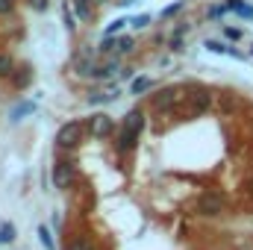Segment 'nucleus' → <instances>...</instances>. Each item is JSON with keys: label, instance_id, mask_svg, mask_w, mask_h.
<instances>
[{"label": "nucleus", "instance_id": "f257e3e1", "mask_svg": "<svg viewBox=\"0 0 253 250\" xmlns=\"http://www.w3.org/2000/svg\"><path fill=\"white\" fill-rule=\"evenodd\" d=\"M141 129H144V109L135 106V109H129L124 118H121V126L115 132V153L118 156H126V153H132L138 147Z\"/></svg>", "mask_w": 253, "mask_h": 250}, {"label": "nucleus", "instance_id": "f03ea898", "mask_svg": "<svg viewBox=\"0 0 253 250\" xmlns=\"http://www.w3.org/2000/svg\"><path fill=\"white\" fill-rule=\"evenodd\" d=\"M212 106H215V94H212L209 88H194L191 94H186V103L177 106L174 112H183L186 118H200V115H206Z\"/></svg>", "mask_w": 253, "mask_h": 250}, {"label": "nucleus", "instance_id": "7ed1b4c3", "mask_svg": "<svg viewBox=\"0 0 253 250\" xmlns=\"http://www.w3.org/2000/svg\"><path fill=\"white\" fill-rule=\"evenodd\" d=\"M180 91H183L180 85H165V88L153 91V94H150V109H153V115H174V109H177L180 100H183Z\"/></svg>", "mask_w": 253, "mask_h": 250}, {"label": "nucleus", "instance_id": "20e7f679", "mask_svg": "<svg viewBox=\"0 0 253 250\" xmlns=\"http://www.w3.org/2000/svg\"><path fill=\"white\" fill-rule=\"evenodd\" d=\"M227 212V200L221 191H200L194 197V215L200 218H221Z\"/></svg>", "mask_w": 253, "mask_h": 250}, {"label": "nucleus", "instance_id": "39448f33", "mask_svg": "<svg viewBox=\"0 0 253 250\" xmlns=\"http://www.w3.org/2000/svg\"><path fill=\"white\" fill-rule=\"evenodd\" d=\"M85 138V121H68V124L59 126L56 132V150H68L74 153Z\"/></svg>", "mask_w": 253, "mask_h": 250}, {"label": "nucleus", "instance_id": "423d86ee", "mask_svg": "<svg viewBox=\"0 0 253 250\" xmlns=\"http://www.w3.org/2000/svg\"><path fill=\"white\" fill-rule=\"evenodd\" d=\"M85 132H88L91 138H112V135L118 132V126H115V118H112V115L97 112V115H91V118L85 121Z\"/></svg>", "mask_w": 253, "mask_h": 250}, {"label": "nucleus", "instance_id": "0eeeda50", "mask_svg": "<svg viewBox=\"0 0 253 250\" xmlns=\"http://www.w3.org/2000/svg\"><path fill=\"white\" fill-rule=\"evenodd\" d=\"M74 183H77V165L68 159H59L53 165V186L59 191H68V188H74Z\"/></svg>", "mask_w": 253, "mask_h": 250}, {"label": "nucleus", "instance_id": "6e6552de", "mask_svg": "<svg viewBox=\"0 0 253 250\" xmlns=\"http://www.w3.org/2000/svg\"><path fill=\"white\" fill-rule=\"evenodd\" d=\"M33 80H36V74H33V68H30V65H21V68H15V71H12V77H9V83H12L18 91L30 88V85H33Z\"/></svg>", "mask_w": 253, "mask_h": 250}, {"label": "nucleus", "instance_id": "1a4fd4ad", "mask_svg": "<svg viewBox=\"0 0 253 250\" xmlns=\"http://www.w3.org/2000/svg\"><path fill=\"white\" fill-rule=\"evenodd\" d=\"M203 47H206L209 53H224V56H233V59H245V53H242V50H236L233 44L218 42V39H206V42H203Z\"/></svg>", "mask_w": 253, "mask_h": 250}, {"label": "nucleus", "instance_id": "9d476101", "mask_svg": "<svg viewBox=\"0 0 253 250\" xmlns=\"http://www.w3.org/2000/svg\"><path fill=\"white\" fill-rule=\"evenodd\" d=\"M36 112H39V103H36V100H21V103H15V106L9 109V121L18 124V121H24L27 115H36Z\"/></svg>", "mask_w": 253, "mask_h": 250}, {"label": "nucleus", "instance_id": "9b49d317", "mask_svg": "<svg viewBox=\"0 0 253 250\" xmlns=\"http://www.w3.org/2000/svg\"><path fill=\"white\" fill-rule=\"evenodd\" d=\"M115 71H121V56H115V59H109L106 65H97V68L91 71V80H97V83H103V80H109V77H115Z\"/></svg>", "mask_w": 253, "mask_h": 250}, {"label": "nucleus", "instance_id": "f8f14e48", "mask_svg": "<svg viewBox=\"0 0 253 250\" xmlns=\"http://www.w3.org/2000/svg\"><path fill=\"white\" fill-rule=\"evenodd\" d=\"M118 94H121V91H118V85H115L112 91H91V94L85 97V103H88V106H106V103L118 100Z\"/></svg>", "mask_w": 253, "mask_h": 250}, {"label": "nucleus", "instance_id": "ddd939ff", "mask_svg": "<svg viewBox=\"0 0 253 250\" xmlns=\"http://www.w3.org/2000/svg\"><path fill=\"white\" fill-rule=\"evenodd\" d=\"M156 88V80H150V77H135L132 83H129V94H147V91H153Z\"/></svg>", "mask_w": 253, "mask_h": 250}, {"label": "nucleus", "instance_id": "4468645a", "mask_svg": "<svg viewBox=\"0 0 253 250\" xmlns=\"http://www.w3.org/2000/svg\"><path fill=\"white\" fill-rule=\"evenodd\" d=\"M65 250H97V245H94V239H88V236L77 233V236L65 245Z\"/></svg>", "mask_w": 253, "mask_h": 250}, {"label": "nucleus", "instance_id": "2eb2a0df", "mask_svg": "<svg viewBox=\"0 0 253 250\" xmlns=\"http://www.w3.org/2000/svg\"><path fill=\"white\" fill-rule=\"evenodd\" d=\"M227 6H230V12H236L239 18L253 21V6L251 3H245V0H227Z\"/></svg>", "mask_w": 253, "mask_h": 250}, {"label": "nucleus", "instance_id": "dca6fc26", "mask_svg": "<svg viewBox=\"0 0 253 250\" xmlns=\"http://www.w3.org/2000/svg\"><path fill=\"white\" fill-rule=\"evenodd\" d=\"M39 242H42V248L44 250H56V239H53V233H50V227L47 224H39Z\"/></svg>", "mask_w": 253, "mask_h": 250}, {"label": "nucleus", "instance_id": "f3484780", "mask_svg": "<svg viewBox=\"0 0 253 250\" xmlns=\"http://www.w3.org/2000/svg\"><path fill=\"white\" fill-rule=\"evenodd\" d=\"M62 24H65V30H68V33H74V30H77V12H74V6H71L68 0L62 3Z\"/></svg>", "mask_w": 253, "mask_h": 250}, {"label": "nucleus", "instance_id": "a211bd4d", "mask_svg": "<svg viewBox=\"0 0 253 250\" xmlns=\"http://www.w3.org/2000/svg\"><path fill=\"white\" fill-rule=\"evenodd\" d=\"M15 68L18 65H15V56L12 53H0V80H9Z\"/></svg>", "mask_w": 253, "mask_h": 250}, {"label": "nucleus", "instance_id": "6ab92c4d", "mask_svg": "<svg viewBox=\"0 0 253 250\" xmlns=\"http://www.w3.org/2000/svg\"><path fill=\"white\" fill-rule=\"evenodd\" d=\"M71 6H74L77 18H83V21L91 18V0H71Z\"/></svg>", "mask_w": 253, "mask_h": 250}, {"label": "nucleus", "instance_id": "aec40b11", "mask_svg": "<svg viewBox=\"0 0 253 250\" xmlns=\"http://www.w3.org/2000/svg\"><path fill=\"white\" fill-rule=\"evenodd\" d=\"M132 47H135V39H132V36H118L115 56H126V53H132Z\"/></svg>", "mask_w": 253, "mask_h": 250}, {"label": "nucleus", "instance_id": "412c9836", "mask_svg": "<svg viewBox=\"0 0 253 250\" xmlns=\"http://www.w3.org/2000/svg\"><path fill=\"white\" fill-rule=\"evenodd\" d=\"M183 9H186V0H177V3H171V6H165V9L159 12V18H162V21H168V18H174V15H180Z\"/></svg>", "mask_w": 253, "mask_h": 250}, {"label": "nucleus", "instance_id": "4be33fe9", "mask_svg": "<svg viewBox=\"0 0 253 250\" xmlns=\"http://www.w3.org/2000/svg\"><path fill=\"white\" fill-rule=\"evenodd\" d=\"M227 12H230V6H227V3H212V6L206 9V18H209V21H218V18H224Z\"/></svg>", "mask_w": 253, "mask_h": 250}, {"label": "nucleus", "instance_id": "5701e85b", "mask_svg": "<svg viewBox=\"0 0 253 250\" xmlns=\"http://www.w3.org/2000/svg\"><path fill=\"white\" fill-rule=\"evenodd\" d=\"M15 242V224H0V245H12Z\"/></svg>", "mask_w": 253, "mask_h": 250}, {"label": "nucleus", "instance_id": "b1692460", "mask_svg": "<svg viewBox=\"0 0 253 250\" xmlns=\"http://www.w3.org/2000/svg\"><path fill=\"white\" fill-rule=\"evenodd\" d=\"M150 21H153V18H150L147 12H141V15L129 18V27H132V30H147V27H150Z\"/></svg>", "mask_w": 253, "mask_h": 250}, {"label": "nucleus", "instance_id": "393cba45", "mask_svg": "<svg viewBox=\"0 0 253 250\" xmlns=\"http://www.w3.org/2000/svg\"><path fill=\"white\" fill-rule=\"evenodd\" d=\"M115 47H118V36H103V42L97 44L100 53H115Z\"/></svg>", "mask_w": 253, "mask_h": 250}, {"label": "nucleus", "instance_id": "a878e982", "mask_svg": "<svg viewBox=\"0 0 253 250\" xmlns=\"http://www.w3.org/2000/svg\"><path fill=\"white\" fill-rule=\"evenodd\" d=\"M126 24H129V18H115V21L106 27V36H118V33H124Z\"/></svg>", "mask_w": 253, "mask_h": 250}, {"label": "nucleus", "instance_id": "bb28decb", "mask_svg": "<svg viewBox=\"0 0 253 250\" xmlns=\"http://www.w3.org/2000/svg\"><path fill=\"white\" fill-rule=\"evenodd\" d=\"M236 106H239V103H236V97H230V94H224V97L218 100V109H221L224 115H230V112H233Z\"/></svg>", "mask_w": 253, "mask_h": 250}, {"label": "nucleus", "instance_id": "cd10ccee", "mask_svg": "<svg viewBox=\"0 0 253 250\" xmlns=\"http://www.w3.org/2000/svg\"><path fill=\"white\" fill-rule=\"evenodd\" d=\"M224 39H230V42H242L245 39V30H239V27H224Z\"/></svg>", "mask_w": 253, "mask_h": 250}, {"label": "nucleus", "instance_id": "c85d7f7f", "mask_svg": "<svg viewBox=\"0 0 253 250\" xmlns=\"http://www.w3.org/2000/svg\"><path fill=\"white\" fill-rule=\"evenodd\" d=\"M36 12H47V6H50V0H27Z\"/></svg>", "mask_w": 253, "mask_h": 250}, {"label": "nucleus", "instance_id": "c756f323", "mask_svg": "<svg viewBox=\"0 0 253 250\" xmlns=\"http://www.w3.org/2000/svg\"><path fill=\"white\" fill-rule=\"evenodd\" d=\"M15 9V0H0V15H9Z\"/></svg>", "mask_w": 253, "mask_h": 250}, {"label": "nucleus", "instance_id": "7c9ffc66", "mask_svg": "<svg viewBox=\"0 0 253 250\" xmlns=\"http://www.w3.org/2000/svg\"><path fill=\"white\" fill-rule=\"evenodd\" d=\"M245 191H248V197L253 200V174L248 177V180H245Z\"/></svg>", "mask_w": 253, "mask_h": 250}, {"label": "nucleus", "instance_id": "2f4dec72", "mask_svg": "<svg viewBox=\"0 0 253 250\" xmlns=\"http://www.w3.org/2000/svg\"><path fill=\"white\" fill-rule=\"evenodd\" d=\"M236 250H253V248H251V245H239Z\"/></svg>", "mask_w": 253, "mask_h": 250}, {"label": "nucleus", "instance_id": "473e14b6", "mask_svg": "<svg viewBox=\"0 0 253 250\" xmlns=\"http://www.w3.org/2000/svg\"><path fill=\"white\" fill-rule=\"evenodd\" d=\"M251 53H253V47H251Z\"/></svg>", "mask_w": 253, "mask_h": 250}]
</instances>
